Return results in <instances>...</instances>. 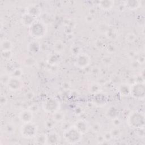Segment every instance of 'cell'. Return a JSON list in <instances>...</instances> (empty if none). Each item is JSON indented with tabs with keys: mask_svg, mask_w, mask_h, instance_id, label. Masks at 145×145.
<instances>
[{
	"mask_svg": "<svg viewBox=\"0 0 145 145\" xmlns=\"http://www.w3.org/2000/svg\"><path fill=\"white\" fill-rule=\"evenodd\" d=\"M83 112V109H82V108L80 106H76L75 108H74V113L76 115H80L82 114Z\"/></svg>",
	"mask_w": 145,
	"mask_h": 145,
	"instance_id": "cell-49",
	"label": "cell"
},
{
	"mask_svg": "<svg viewBox=\"0 0 145 145\" xmlns=\"http://www.w3.org/2000/svg\"><path fill=\"white\" fill-rule=\"evenodd\" d=\"M23 70L20 67H15L10 73V75L11 76L16 77V78H20L22 76V75H23Z\"/></svg>",
	"mask_w": 145,
	"mask_h": 145,
	"instance_id": "cell-33",
	"label": "cell"
},
{
	"mask_svg": "<svg viewBox=\"0 0 145 145\" xmlns=\"http://www.w3.org/2000/svg\"><path fill=\"white\" fill-rule=\"evenodd\" d=\"M3 129H4L5 132L6 134H12L15 133V126L12 123H7L4 126Z\"/></svg>",
	"mask_w": 145,
	"mask_h": 145,
	"instance_id": "cell-31",
	"label": "cell"
},
{
	"mask_svg": "<svg viewBox=\"0 0 145 145\" xmlns=\"http://www.w3.org/2000/svg\"><path fill=\"white\" fill-rule=\"evenodd\" d=\"M36 22V18L25 12L22 16L21 22L25 27H29Z\"/></svg>",
	"mask_w": 145,
	"mask_h": 145,
	"instance_id": "cell-17",
	"label": "cell"
},
{
	"mask_svg": "<svg viewBox=\"0 0 145 145\" xmlns=\"http://www.w3.org/2000/svg\"><path fill=\"white\" fill-rule=\"evenodd\" d=\"M53 49L55 53L61 54L62 53L65 49V46L61 40H57L54 42L53 44Z\"/></svg>",
	"mask_w": 145,
	"mask_h": 145,
	"instance_id": "cell-24",
	"label": "cell"
},
{
	"mask_svg": "<svg viewBox=\"0 0 145 145\" xmlns=\"http://www.w3.org/2000/svg\"><path fill=\"white\" fill-rule=\"evenodd\" d=\"M91 63V58L86 53H81L75 57L74 65L75 66L80 69L87 67Z\"/></svg>",
	"mask_w": 145,
	"mask_h": 145,
	"instance_id": "cell-7",
	"label": "cell"
},
{
	"mask_svg": "<svg viewBox=\"0 0 145 145\" xmlns=\"http://www.w3.org/2000/svg\"><path fill=\"white\" fill-rule=\"evenodd\" d=\"M27 49L29 52L32 54H36L41 50V44L37 41L33 40L28 43Z\"/></svg>",
	"mask_w": 145,
	"mask_h": 145,
	"instance_id": "cell-15",
	"label": "cell"
},
{
	"mask_svg": "<svg viewBox=\"0 0 145 145\" xmlns=\"http://www.w3.org/2000/svg\"><path fill=\"white\" fill-rule=\"evenodd\" d=\"M74 126L82 134H84L88 132L90 129V126L88 122L83 120L80 119L77 120L74 124Z\"/></svg>",
	"mask_w": 145,
	"mask_h": 145,
	"instance_id": "cell-11",
	"label": "cell"
},
{
	"mask_svg": "<svg viewBox=\"0 0 145 145\" xmlns=\"http://www.w3.org/2000/svg\"><path fill=\"white\" fill-rule=\"evenodd\" d=\"M111 120H112V123L113 125V126L119 127L121 125V121L118 117Z\"/></svg>",
	"mask_w": 145,
	"mask_h": 145,
	"instance_id": "cell-45",
	"label": "cell"
},
{
	"mask_svg": "<svg viewBox=\"0 0 145 145\" xmlns=\"http://www.w3.org/2000/svg\"><path fill=\"white\" fill-rule=\"evenodd\" d=\"M128 56H129V57H130V58H134V57H135V56H137V53H136L135 52H133V51H132V52H131V51H130V52L129 53Z\"/></svg>",
	"mask_w": 145,
	"mask_h": 145,
	"instance_id": "cell-52",
	"label": "cell"
},
{
	"mask_svg": "<svg viewBox=\"0 0 145 145\" xmlns=\"http://www.w3.org/2000/svg\"><path fill=\"white\" fill-rule=\"evenodd\" d=\"M103 135H104V138H105L106 142L110 141V140L112 139V137H111V135H110V133H109V131H106V132H105V133L103 134Z\"/></svg>",
	"mask_w": 145,
	"mask_h": 145,
	"instance_id": "cell-50",
	"label": "cell"
},
{
	"mask_svg": "<svg viewBox=\"0 0 145 145\" xmlns=\"http://www.w3.org/2000/svg\"><path fill=\"white\" fill-rule=\"evenodd\" d=\"M109 133L110 134L112 138L114 139H119L122 135V131L119 127L114 126L110 130Z\"/></svg>",
	"mask_w": 145,
	"mask_h": 145,
	"instance_id": "cell-26",
	"label": "cell"
},
{
	"mask_svg": "<svg viewBox=\"0 0 145 145\" xmlns=\"http://www.w3.org/2000/svg\"><path fill=\"white\" fill-rule=\"evenodd\" d=\"M137 39V35L133 32H129L125 36V40L127 42L131 43L134 42Z\"/></svg>",
	"mask_w": 145,
	"mask_h": 145,
	"instance_id": "cell-36",
	"label": "cell"
},
{
	"mask_svg": "<svg viewBox=\"0 0 145 145\" xmlns=\"http://www.w3.org/2000/svg\"><path fill=\"white\" fill-rule=\"evenodd\" d=\"M131 85L129 83H122L118 86V91L120 94L123 96H127L130 95Z\"/></svg>",
	"mask_w": 145,
	"mask_h": 145,
	"instance_id": "cell-14",
	"label": "cell"
},
{
	"mask_svg": "<svg viewBox=\"0 0 145 145\" xmlns=\"http://www.w3.org/2000/svg\"><path fill=\"white\" fill-rule=\"evenodd\" d=\"M101 88L102 86L101 84L98 82H92L89 84L88 87V90L89 92L94 95L100 93L101 91Z\"/></svg>",
	"mask_w": 145,
	"mask_h": 145,
	"instance_id": "cell-22",
	"label": "cell"
},
{
	"mask_svg": "<svg viewBox=\"0 0 145 145\" xmlns=\"http://www.w3.org/2000/svg\"><path fill=\"white\" fill-rule=\"evenodd\" d=\"M100 74V69L97 66L92 67L90 70V74L93 76H98Z\"/></svg>",
	"mask_w": 145,
	"mask_h": 145,
	"instance_id": "cell-39",
	"label": "cell"
},
{
	"mask_svg": "<svg viewBox=\"0 0 145 145\" xmlns=\"http://www.w3.org/2000/svg\"><path fill=\"white\" fill-rule=\"evenodd\" d=\"M11 75L10 74H8L7 72L3 73L1 75V83L3 85H6L7 86L10 78Z\"/></svg>",
	"mask_w": 145,
	"mask_h": 145,
	"instance_id": "cell-35",
	"label": "cell"
},
{
	"mask_svg": "<svg viewBox=\"0 0 145 145\" xmlns=\"http://www.w3.org/2000/svg\"><path fill=\"white\" fill-rule=\"evenodd\" d=\"M13 45L12 42L8 39H4L1 42V51L12 50Z\"/></svg>",
	"mask_w": 145,
	"mask_h": 145,
	"instance_id": "cell-25",
	"label": "cell"
},
{
	"mask_svg": "<svg viewBox=\"0 0 145 145\" xmlns=\"http://www.w3.org/2000/svg\"><path fill=\"white\" fill-rule=\"evenodd\" d=\"M37 126L32 122L23 123L20 127V134L24 138H34L37 135Z\"/></svg>",
	"mask_w": 145,
	"mask_h": 145,
	"instance_id": "cell-4",
	"label": "cell"
},
{
	"mask_svg": "<svg viewBox=\"0 0 145 145\" xmlns=\"http://www.w3.org/2000/svg\"><path fill=\"white\" fill-rule=\"evenodd\" d=\"M52 118L57 122H61L65 119V114L63 112L58 110L52 114Z\"/></svg>",
	"mask_w": 145,
	"mask_h": 145,
	"instance_id": "cell-28",
	"label": "cell"
},
{
	"mask_svg": "<svg viewBox=\"0 0 145 145\" xmlns=\"http://www.w3.org/2000/svg\"><path fill=\"white\" fill-rule=\"evenodd\" d=\"M56 123H57V122L52 117L50 118H48L45 121L44 126L46 129H47L48 130H52L55 127Z\"/></svg>",
	"mask_w": 145,
	"mask_h": 145,
	"instance_id": "cell-32",
	"label": "cell"
},
{
	"mask_svg": "<svg viewBox=\"0 0 145 145\" xmlns=\"http://www.w3.org/2000/svg\"><path fill=\"white\" fill-rule=\"evenodd\" d=\"M144 52L140 53V54H137V57L136 58V60L140 64H143L144 62Z\"/></svg>",
	"mask_w": 145,
	"mask_h": 145,
	"instance_id": "cell-42",
	"label": "cell"
},
{
	"mask_svg": "<svg viewBox=\"0 0 145 145\" xmlns=\"http://www.w3.org/2000/svg\"><path fill=\"white\" fill-rule=\"evenodd\" d=\"M106 37L110 40H114L118 38V31L113 27L109 26L104 34Z\"/></svg>",
	"mask_w": 145,
	"mask_h": 145,
	"instance_id": "cell-20",
	"label": "cell"
},
{
	"mask_svg": "<svg viewBox=\"0 0 145 145\" xmlns=\"http://www.w3.org/2000/svg\"><path fill=\"white\" fill-rule=\"evenodd\" d=\"M85 20L87 23H92L94 21V18L92 14H88L85 17Z\"/></svg>",
	"mask_w": 145,
	"mask_h": 145,
	"instance_id": "cell-51",
	"label": "cell"
},
{
	"mask_svg": "<svg viewBox=\"0 0 145 145\" xmlns=\"http://www.w3.org/2000/svg\"><path fill=\"white\" fill-rule=\"evenodd\" d=\"M128 125L132 128L139 129L144 127V113L138 111L130 113L127 120Z\"/></svg>",
	"mask_w": 145,
	"mask_h": 145,
	"instance_id": "cell-1",
	"label": "cell"
},
{
	"mask_svg": "<svg viewBox=\"0 0 145 145\" xmlns=\"http://www.w3.org/2000/svg\"><path fill=\"white\" fill-rule=\"evenodd\" d=\"M82 48L79 45H74L71 46L70 48V52L72 54L75 56V57L80 54L82 52Z\"/></svg>",
	"mask_w": 145,
	"mask_h": 145,
	"instance_id": "cell-34",
	"label": "cell"
},
{
	"mask_svg": "<svg viewBox=\"0 0 145 145\" xmlns=\"http://www.w3.org/2000/svg\"><path fill=\"white\" fill-rule=\"evenodd\" d=\"M102 63L106 66H110L113 63V58L110 55H106L101 58Z\"/></svg>",
	"mask_w": 145,
	"mask_h": 145,
	"instance_id": "cell-30",
	"label": "cell"
},
{
	"mask_svg": "<svg viewBox=\"0 0 145 145\" xmlns=\"http://www.w3.org/2000/svg\"><path fill=\"white\" fill-rule=\"evenodd\" d=\"M61 59L60 54L54 52L50 54L46 58V62L50 66L58 65L61 61Z\"/></svg>",
	"mask_w": 145,
	"mask_h": 145,
	"instance_id": "cell-13",
	"label": "cell"
},
{
	"mask_svg": "<svg viewBox=\"0 0 145 145\" xmlns=\"http://www.w3.org/2000/svg\"><path fill=\"white\" fill-rule=\"evenodd\" d=\"M96 142L98 144H103L104 143V142H106L105 141V139L104 137V135H103V134H99L96 138Z\"/></svg>",
	"mask_w": 145,
	"mask_h": 145,
	"instance_id": "cell-43",
	"label": "cell"
},
{
	"mask_svg": "<svg viewBox=\"0 0 145 145\" xmlns=\"http://www.w3.org/2000/svg\"><path fill=\"white\" fill-rule=\"evenodd\" d=\"M23 86V82L20 78L11 76L7 87L11 91L16 92L20 90Z\"/></svg>",
	"mask_w": 145,
	"mask_h": 145,
	"instance_id": "cell-8",
	"label": "cell"
},
{
	"mask_svg": "<svg viewBox=\"0 0 145 145\" xmlns=\"http://www.w3.org/2000/svg\"><path fill=\"white\" fill-rule=\"evenodd\" d=\"M30 36L35 39H41L45 36L46 33L45 24L42 22H35L29 27Z\"/></svg>",
	"mask_w": 145,
	"mask_h": 145,
	"instance_id": "cell-3",
	"label": "cell"
},
{
	"mask_svg": "<svg viewBox=\"0 0 145 145\" xmlns=\"http://www.w3.org/2000/svg\"><path fill=\"white\" fill-rule=\"evenodd\" d=\"M41 12V10L39 6H38L36 5L32 4L29 5L27 6L25 12L34 17L35 18H36L37 17L40 15Z\"/></svg>",
	"mask_w": 145,
	"mask_h": 145,
	"instance_id": "cell-12",
	"label": "cell"
},
{
	"mask_svg": "<svg viewBox=\"0 0 145 145\" xmlns=\"http://www.w3.org/2000/svg\"><path fill=\"white\" fill-rule=\"evenodd\" d=\"M118 114L119 112L118 109L114 106H110V107H109L105 112L106 117L110 120L117 117L118 116Z\"/></svg>",
	"mask_w": 145,
	"mask_h": 145,
	"instance_id": "cell-21",
	"label": "cell"
},
{
	"mask_svg": "<svg viewBox=\"0 0 145 145\" xmlns=\"http://www.w3.org/2000/svg\"><path fill=\"white\" fill-rule=\"evenodd\" d=\"M61 87L63 89L67 91L70 89L71 87V84L69 81H64L62 83Z\"/></svg>",
	"mask_w": 145,
	"mask_h": 145,
	"instance_id": "cell-44",
	"label": "cell"
},
{
	"mask_svg": "<svg viewBox=\"0 0 145 145\" xmlns=\"http://www.w3.org/2000/svg\"><path fill=\"white\" fill-rule=\"evenodd\" d=\"M60 102L56 98L54 97H48L42 103V109L44 110L48 113L53 114L59 110Z\"/></svg>",
	"mask_w": 145,
	"mask_h": 145,
	"instance_id": "cell-5",
	"label": "cell"
},
{
	"mask_svg": "<svg viewBox=\"0 0 145 145\" xmlns=\"http://www.w3.org/2000/svg\"><path fill=\"white\" fill-rule=\"evenodd\" d=\"M24 96H25V97L26 99H27L28 100H31L34 97L35 94L33 91H28L25 93Z\"/></svg>",
	"mask_w": 145,
	"mask_h": 145,
	"instance_id": "cell-48",
	"label": "cell"
},
{
	"mask_svg": "<svg viewBox=\"0 0 145 145\" xmlns=\"http://www.w3.org/2000/svg\"><path fill=\"white\" fill-rule=\"evenodd\" d=\"M18 118L23 123L32 122L33 118V113L28 108L22 110L18 115Z\"/></svg>",
	"mask_w": 145,
	"mask_h": 145,
	"instance_id": "cell-9",
	"label": "cell"
},
{
	"mask_svg": "<svg viewBox=\"0 0 145 145\" xmlns=\"http://www.w3.org/2000/svg\"><path fill=\"white\" fill-rule=\"evenodd\" d=\"M82 135L74 125L64 130L63 132L65 140L69 144H76L79 142L82 139Z\"/></svg>",
	"mask_w": 145,
	"mask_h": 145,
	"instance_id": "cell-2",
	"label": "cell"
},
{
	"mask_svg": "<svg viewBox=\"0 0 145 145\" xmlns=\"http://www.w3.org/2000/svg\"><path fill=\"white\" fill-rule=\"evenodd\" d=\"M101 124L97 122L93 123L91 126H90V129L94 133H99L101 131Z\"/></svg>",
	"mask_w": 145,
	"mask_h": 145,
	"instance_id": "cell-37",
	"label": "cell"
},
{
	"mask_svg": "<svg viewBox=\"0 0 145 145\" xmlns=\"http://www.w3.org/2000/svg\"><path fill=\"white\" fill-rule=\"evenodd\" d=\"M28 109L29 110H30L33 113H37L39 110L40 107H39V105L37 104L33 103V104L30 105L28 106Z\"/></svg>",
	"mask_w": 145,
	"mask_h": 145,
	"instance_id": "cell-41",
	"label": "cell"
},
{
	"mask_svg": "<svg viewBox=\"0 0 145 145\" xmlns=\"http://www.w3.org/2000/svg\"><path fill=\"white\" fill-rule=\"evenodd\" d=\"M130 95L138 100H143L145 95L144 83L136 82L131 85Z\"/></svg>",
	"mask_w": 145,
	"mask_h": 145,
	"instance_id": "cell-6",
	"label": "cell"
},
{
	"mask_svg": "<svg viewBox=\"0 0 145 145\" xmlns=\"http://www.w3.org/2000/svg\"><path fill=\"white\" fill-rule=\"evenodd\" d=\"M109 25L105 22H100L97 25V31L100 34H105Z\"/></svg>",
	"mask_w": 145,
	"mask_h": 145,
	"instance_id": "cell-29",
	"label": "cell"
},
{
	"mask_svg": "<svg viewBox=\"0 0 145 145\" xmlns=\"http://www.w3.org/2000/svg\"><path fill=\"white\" fill-rule=\"evenodd\" d=\"M105 49L109 54H112L117 51V47L113 44H109L106 46Z\"/></svg>",
	"mask_w": 145,
	"mask_h": 145,
	"instance_id": "cell-40",
	"label": "cell"
},
{
	"mask_svg": "<svg viewBox=\"0 0 145 145\" xmlns=\"http://www.w3.org/2000/svg\"><path fill=\"white\" fill-rule=\"evenodd\" d=\"M114 5V1L112 0H103L99 2V7L104 11L111 10Z\"/></svg>",
	"mask_w": 145,
	"mask_h": 145,
	"instance_id": "cell-19",
	"label": "cell"
},
{
	"mask_svg": "<svg viewBox=\"0 0 145 145\" xmlns=\"http://www.w3.org/2000/svg\"><path fill=\"white\" fill-rule=\"evenodd\" d=\"M7 103V98L5 95H1L0 97V104L1 106H4Z\"/></svg>",
	"mask_w": 145,
	"mask_h": 145,
	"instance_id": "cell-47",
	"label": "cell"
},
{
	"mask_svg": "<svg viewBox=\"0 0 145 145\" xmlns=\"http://www.w3.org/2000/svg\"><path fill=\"white\" fill-rule=\"evenodd\" d=\"M46 144L54 145L58 144L61 142V137L58 133L55 131H51L46 134Z\"/></svg>",
	"mask_w": 145,
	"mask_h": 145,
	"instance_id": "cell-10",
	"label": "cell"
},
{
	"mask_svg": "<svg viewBox=\"0 0 145 145\" xmlns=\"http://www.w3.org/2000/svg\"><path fill=\"white\" fill-rule=\"evenodd\" d=\"M12 56V50L1 51V57L4 59H10Z\"/></svg>",
	"mask_w": 145,
	"mask_h": 145,
	"instance_id": "cell-38",
	"label": "cell"
},
{
	"mask_svg": "<svg viewBox=\"0 0 145 145\" xmlns=\"http://www.w3.org/2000/svg\"><path fill=\"white\" fill-rule=\"evenodd\" d=\"M123 5L126 8L130 10H135L140 6L141 2L137 0H129L123 2Z\"/></svg>",
	"mask_w": 145,
	"mask_h": 145,
	"instance_id": "cell-16",
	"label": "cell"
},
{
	"mask_svg": "<svg viewBox=\"0 0 145 145\" xmlns=\"http://www.w3.org/2000/svg\"><path fill=\"white\" fill-rule=\"evenodd\" d=\"M93 102L95 105L101 106L105 105L107 103V98L104 94L100 93L95 95V97L93 99Z\"/></svg>",
	"mask_w": 145,
	"mask_h": 145,
	"instance_id": "cell-18",
	"label": "cell"
},
{
	"mask_svg": "<svg viewBox=\"0 0 145 145\" xmlns=\"http://www.w3.org/2000/svg\"><path fill=\"white\" fill-rule=\"evenodd\" d=\"M140 64L136 60H133L132 62H131V67L132 69L135 70V69H138L140 67Z\"/></svg>",
	"mask_w": 145,
	"mask_h": 145,
	"instance_id": "cell-46",
	"label": "cell"
},
{
	"mask_svg": "<svg viewBox=\"0 0 145 145\" xmlns=\"http://www.w3.org/2000/svg\"><path fill=\"white\" fill-rule=\"evenodd\" d=\"M36 63V61L35 58L32 56H27L23 58V64L27 67H31Z\"/></svg>",
	"mask_w": 145,
	"mask_h": 145,
	"instance_id": "cell-27",
	"label": "cell"
},
{
	"mask_svg": "<svg viewBox=\"0 0 145 145\" xmlns=\"http://www.w3.org/2000/svg\"><path fill=\"white\" fill-rule=\"evenodd\" d=\"M34 143L36 144L43 145L46 144L47 137L46 134L45 133H40L37 134V135L34 138Z\"/></svg>",
	"mask_w": 145,
	"mask_h": 145,
	"instance_id": "cell-23",
	"label": "cell"
}]
</instances>
